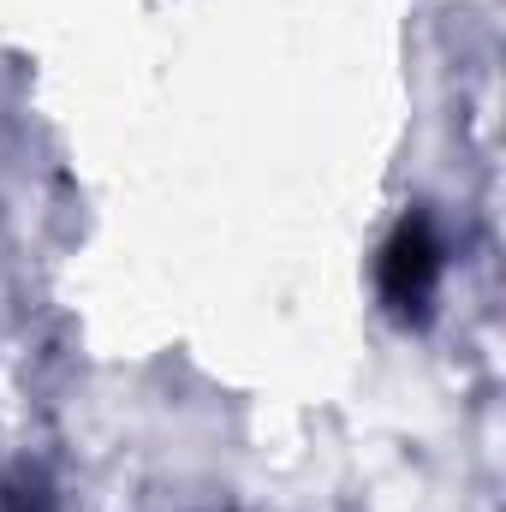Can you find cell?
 Listing matches in <instances>:
<instances>
[{"instance_id": "1", "label": "cell", "mask_w": 506, "mask_h": 512, "mask_svg": "<svg viewBox=\"0 0 506 512\" xmlns=\"http://www.w3.org/2000/svg\"><path fill=\"white\" fill-rule=\"evenodd\" d=\"M435 274H441V245H435L429 221L417 215V221H405V227L393 233V245L381 256V292L405 310V304H423V298H429Z\"/></svg>"}]
</instances>
